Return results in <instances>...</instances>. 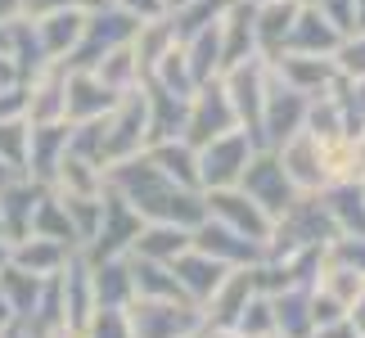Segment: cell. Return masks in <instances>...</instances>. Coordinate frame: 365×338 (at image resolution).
Masks as SVG:
<instances>
[{
    "label": "cell",
    "mask_w": 365,
    "mask_h": 338,
    "mask_svg": "<svg viewBox=\"0 0 365 338\" xmlns=\"http://www.w3.org/2000/svg\"><path fill=\"white\" fill-rule=\"evenodd\" d=\"M257 153V145L248 140V131H226V135H212L207 145H199V190H230L240 185L248 158Z\"/></svg>",
    "instance_id": "cell-1"
},
{
    "label": "cell",
    "mask_w": 365,
    "mask_h": 338,
    "mask_svg": "<svg viewBox=\"0 0 365 338\" xmlns=\"http://www.w3.org/2000/svg\"><path fill=\"white\" fill-rule=\"evenodd\" d=\"M240 190H244L271 221L284 217L289 208L298 203V190L289 185L284 167H279V158H275V149H257V153H252L248 167H244V176H240Z\"/></svg>",
    "instance_id": "cell-2"
},
{
    "label": "cell",
    "mask_w": 365,
    "mask_h": 338,
    "mask_svg": "<svg viewBox=\"0 0 365 338\" xmlns=\"http://www.w3.org/2000/svg\"><path fill=\"white\" fill-rule=\"evenodd\" d=\"M235 108H230V100H226V86H221V77H212V81H203L199 91L190 95V108H185V131H180V140L185 145H207L212 135H226V131H235Z\"/></svg>",
    "instance_id": "cell-3"
},
{
    "label": "cell",
    "mask_w": 365,
    "mask_h": 338,
    "mask_svg": "<svg viewBox=\"0 0 365 338\" xmlns=\"http://www.w3.org/2000/svg\"><path fill=\"white\" fill-rule=\"evenodd\" d=\"M203 212L212 217V221H221V225H230L235 235L257 239V244H266V239H271V230H275V221L266 217V212L248 199L240 185H230V190H207Z\"/></svg>",
    "instance_id": "cell-4"
},
{
    "label": "cell",
    "mask_w": 365,
    "mask_h": 338,
    "mask_svg": "<svg viewBox=\"0 0 365 338\" xmlns=\"http://www.w3.org/2000/svg\"><path fill=\"white\" fill-rule=\"evenodd\" d=\"M91 9L86 5H63V9H46V14H36V19H27V23H32L41 59H46V63L50 59H63L68 63V54H73L77 41H81V27H86V14Z\"/></svg>",
    "instance_id": "cell-5"
},
{
    "label": "cell",
    "mask_w": 365,
    "mask_h": 338,
    "mask_svg": "<svg viewBox=\"0 0 365 338\" xmlns=\"http://www.w3.org/2000/svg\"><path fill=\"white\" fill-rule=\"evenodd\" d=\"M302 122H307V95L284 86V81L275 77V68H271V77H266V104H262V135H266V145L275 149L279 140H289L293 131H302Z\"/></svg>",
    "instance_id": "cell-6"
},
{
    "label": "cell",
    "mask_w": 365,
    "mask_h": 338,
    "mask_svg": "<svg viewBox=\"0 0 365 338\" xmlns=\"http://www.w3.org/2000/svg\"><path fill=\"white\" fill-rule=\"evenodd\" d=\"M275 158H279L289 185L298 190V194L325 190V176H320V140L312 131H293L289 140H279V145H275Z\"/></svg>",
    "instance_id": "cell-7"
},
{
    "label": "cell",
    "mask_w": 365,
    "mask_h": 338,
    "mask_svg": "<svg viewBox=\"0 0 365 338\" xmlns=\"http://www.w3.org/2000/svg\"><path fill=\"white\" fill-rule=\"evenodd\" d=\"M118 95L104 86L91 68H68V81H63V122H95L113 108Z\"/></svg>",
    "instance_id": "cell-8"
},
{
    "label": "cell",
    "mask_w": 365,
    "mask_h": 338,
    "mask_svg": "<svg viewBox=\"0 0 365 338\" xmlns=\"http://www.w3.org/2000/svg\"><path fill=\"white\" fill-rule=\"evenodd\" d=\"M167 266H172L176 285L185 289V298H190V302H207V298H212V293H217V285H221V280H226V271H230L226 262L207 257V252H199L194 244H190L185 252H176V257L167 262Z\"/></svg>",
    "instance_id": "cell-9"
},
{
    "label": "cell",
    "mask_w": 365,
    "mask_h": 338,
    "mask_svg": "<svg viewBox=\"0 0 365 338\" xmlns=\"http://www.w3.org/2000/svg\"><path fill=\"white\" fill-rule=\"evenodd\" d=\"M343 46V36L334 32V23L320 14L316 5H302L298 9V19H293L289 27V41H284V50L279 54H325V59H334Z\"/></svg>",
    "instance_id": "cell-10"
},
{
    "label": "cell",
    "mask_w": 365,
    "mask_h": 338,
    "mask_svg": "<svg viewBox=\"0 0 365 338\" xmlns=\"http://www.w3.org/2000/svg\"><path fill=\"white\" fill-rule=\"evenodd\" d=\"M252 27H257V54L266 63L275 59L279 50H284V41H289V27L293 19H298V9L302 5H293V0H252Z\"/></svg>",
    "instance_id": "cell-11"
},
{
    "label": "cell",
    "mask_w": 365,
    "mask_h": 338,
    "mask_svg": "<svg viewBox=\"0 0 365 338\" xmlns=\"http://www.w3.org/2000/svg\"><path fill=\"white\" fill-rule=\"evenodd\" d=\"M145 158L158 167V172L167 180H176V185L185 190H199V149L185 145V140H153V145H145Z\"/></svg>",
    "instance_id": "cell-12"
},
{
    "label": "cell",
    "mask_w": 365,
    "mask_h": 338,
    "mask_svg": "<svg viewBox=\"0 0 365 338\" xmlns=\"http://www.w3.org/2000/svg\"><path fill=\"white\" fill-rule=\"evenodd\" d=\"M32 244H19L9 252L14 257V266H19L23 275H36V280H54L59 275V266H63V257H68V248L59 244V239H41V235H27Z\"/></svg>",
    "instance_id": "cell-13"
},
{
    "label": "cell",
    "mask_w": 365,
    "mask_h": 338,
    "mask_svg": "<svg viewBox=\"0 0 365 338\" xmlns=\"http://www.w3.org/2000/svg\"><path fill=\"white\" fill-rule=\"evenodd\" d=\"M91 73L100 77L113 95H126V91H135L140 81H145V73H140V63H135L131 41H126V46H118V50H108L104 59H95V63H91Z\"/></svg>",
    "instance_id": "cell-14"
},
{
    "label": "cell",
    "mask_w": 365,
    "mask_h": 338,
    "mask_svg": "<svg viewBox=\"0 0 365 338\" xmlns=\"http://www.w3.org/2000/svg\"><path fill=\"white\" fill-rule=\"evenodd\" d=\"M316 9L334 23V32H339L343 41L356 32V0H316Z\"/></svg>",
    "instance_id": "cell-15"
},
{
    "label": "cell",
    "mask_w": 365,
    "mask_h": 338,
    "mask_svg": "<svg viewBox=\"0 0 365 338\" xmlns=\"http://www.w3.org/2000/svg\"><path fill=\"white\" fill-rule=\"evenodd\" d=\"M108 5L126 9V14H131V19H140V23H145V19H163V14H167L163 0H108Z\"/></svg>",
    "instance_id": "cell-16"
},
{
    "label": "cell",
    "mask_w": 365,
    "mask_h": 338,
    "mask_svg": "<svg viewBox=\"0 0 365 338\" xmlns=\"http://www.w3.org/2000/svg\"><path fill=\"white\" fill-rule=\"evenodd\" d=\"M352 163H356V180L365 185V126L352 135Z\"/></svg>",
    "instance_id": "cell-17"
},
{
    "label": "cell",
    "mask_w": 365,
    "mask_h": 338,
    "mask_svg": "<svg viewBox=\"0 0 365 338\" xmlns=\"http://www.w3.org/2000/svg\"><path fill=\"white\" fill-rule=\"evenodd\" d=\"M207 338H244V334L230 329V325H212V334H207Z\"/></svg>",
    "instance_id": "cell-18"
},
{
    "label": "cell",
    "mask_w": 365,
    "mask_h": 338,
    "mask_svg": "<svg viewBox=\"0 0 365 338\" xmlns=\"http://www.w3.org/2000/svg\"><path fill=\"white\" fill-rule=\"evenodd\" d=\"M163 5H167V14H172V9H180V5H190V0H163Z\"/></svg>",
    "instance_id": "cell-19"
},
{
    "label": "cell",
    "mask_w": 365,
    "mask_h": 338,
    "mask_svg": "<svg viewBox=\"0 0 365 338\" xmlns=\"http://www.w3.org/2000/svg\"><path fill=\"white\" fill-rule=\"evenodd\" d=\"M5 257H9V248H5V244H0V262H5Z\"/></svg>",
    "instance_id": "cell-20"
},
{
    "label": "cell",
    "mask_w": 365,
    "mask_h": 338,
    "mask_svg": "<svg viewBox=\"0 0 365 338\" xmlns=\"http://www.w3.org/2000/svg\"><path fill=\"white\" fill-rule=\"evenodd\" d=\"M293 5H316V0H293Z\"/></svg>",
    "instance_id": "cell-21"
},
{
    "label": "cell",
    "mask_w": 365,
    "mask_h": 338,
    "mask_svg": "<svg viewBox=\"0 0 365 338\" xmlns=\"http://www.w3.org/2000/svg\"><path fill=\"white\" fill-rule=\"evenodd\" d=\"M0 235H5V225H0Z\"/></svg>",
    "instance_id": "cell-22"
}]
</instances>
